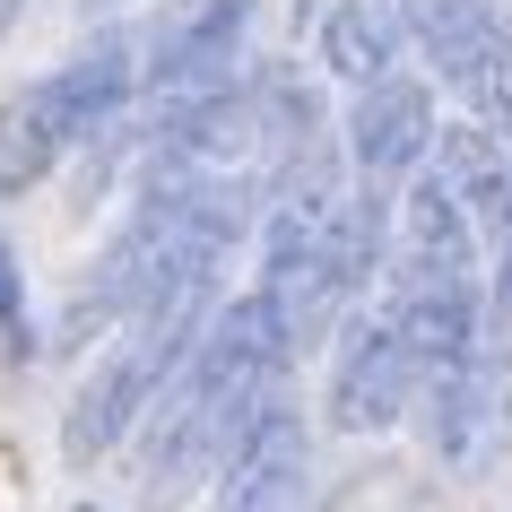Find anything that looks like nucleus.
Here are the masks:
<instances>
[{
  "label": "nucleus",
  "mask_w": 512,
  "mask_h": 512,
  "mask_svg": "<svg viewBox=\"0 0 512 512\" xmlns=\"http://www.w3.org/2000/svg\"><path fill=\"white\" fill-rule=\"evenodd\" d=\"M408 35L426 44V61L469 96V105H512V27L486 0H417Z\"/></svg>",
  "instance_id": "1"
},
{
  "label": "nucleus",
  "mask_w": 512,
  "mask_h": 512,
  "mask_svg": "<svg viewBox=\"0 0 512 512\" xmlns=\"http://www.w3.org/2000/svg\"><path fill=\"white\" fill-rule=\"evenodd\" d=\"M243 35H252V0H191L183 18L157 35L148 87H157L165 105H183V96H217L226 70L243 61Z\"/></svg>",
  "instance_id": "2"
},
{
  "label": "nucleus",
  "mask_w": 512,
  "mask_h": 512,
  "mask_svg": "<svg viewBox=\"0 0 512 512\" xmlns=\"http://www.w3.org/2000/svg\"><path fill=\"white\" fill-rule=\"evenodd\" d=\"M504 434H512V382L495 356H469L460 374H434V408H426V443L452 469H486V460L504 452Z\"/></svg>",
  "instance_id": "3"
},
{
  "label": "nucleus",
  "mask_w": 512,
  "mask_h": 512,
  "mask_svg": "<svg viewBox=\"0 0 512 512\" xmlns=\"http://www.w3.org/2000/svg\"><path fill=\"white\" fill-rule=\"evenodd\" d=\"M408 382H417V365H408L400 330H391V322H356L348 339H339V365H330V417H339L348 434L400 426Z\"/></svg>",
  "instance_id": "4"
},
{
  "label": "nucleus",
  "mask_w": 512,
  "mask_h": 512,
  "mask_svg": "<svg viewBox=\"0 0 512 512\" xmlns=\"http://www.w3.org/2000/svg\"><path fill=\"white\" fill-rule=\"evenodd\" d=\"M304 478H313V443H304V426L287 408H270L243 434V452L226 460L217 512H304Z\"/></svg>",
  "instance_id": "5"
},
{
  "label": "nucleus",
  "mask_w": 512,
  "mask_h": 512,
  "mask_svg": "<svg viewBox=\"0 0 512 512\" xmlns=\"http://www.w3.org/2000/svg\"><path fill=\"white\" fill-rule=\"evenodd\" d=\"M434 148V96L417 79H374L348 113V157L365 174H408Z\"/></svg>",
  "instance_id": "6"
},
{
  "label": "nucleus",
  "mask_w": 512,
  "mask_h": 512,
  "mask_svg": "<svg viewBox=\"0 0 512 512\" xmlns=\"http://www.w3.org/2000/svg\"><path fill=\"white\" fill-rule=\"evenodd\" d=\"M391 330H400L408 365H417L426 382L434 374H460V365L478 356V287H426V278H408Z\"/></svg>",
  "instance_id": "7"
},
{
  "label": "nucleus",
  "mask_w": 512,
  "mask_h": 512,
  "mask_svg": "<svg viewBox=\"0 0 512 512\" xmlns=\"http://www.w3.org/2000/svg\"><path fill=\"white\" fill-rule=\"evenodd\" d=\"M148 400H157V374L139 365V348H113L105 365L87 374V391L70 400V417H61V452L70 460L113 452V443L131 434V417H148Z\"/></svg>",
  "instance_id": "8"
},
{
  "label": "nucleus",
  "mask_w": 512,
  "mask_h": 512,
  "mask_svg": "<svg viewBox=\"0 0 512 512\" xmlns=\"http://www.w3.org/2000/svg\"><path fill=\"white\" fill-rule=\"evenodd\" d=\"M400 270L426 278V287H469V270H478V235H469V217H460L452 183L443 174H426V183L408 191V217H400Z\"/></svg>",
  "instance_id": "9"
},
{
  "label": "nucleus",
  "mask_w": 512,
  "mask_h": 512,
  "mask_svg": "<svg viewBox=\"0 0 512 512\" xmlns=\"http://www.w3.org/2000/svg\"><path fill=\"white\" fill-rule=\"evenodd\" d=\"M53 87V105H61V139L79 148V139H105L113 122H122V96H131V35L105 27V35H87V53L61 70Z\"/></svg>",
  "instance_id": "10"
},
{
  "label": "nucleus",
  "mask_w": 512,
  "mask_h": 512,
  "mask_svg": "<svg viewBox=\"0 0 512 512\" xmlns=\"http://www.w3.org/2000/svg\"><path fill=\"white\" fill-rule=\"evenodd\" d=\"M400 44H408V0H339L322 18V61L339 79H356V87L391 79Z\"/></svg>",
  "instance_id": "11"
},
{
  "label": "nucleus",
  "mask_w": 512,
  "mask_h": 512,
  "mask_svg": "<svg viewBox=\"0 0 512 512\" xmlns=\"http://www.w3.org/2000/svg\"><path fill=\"white\" fill-rule=\"evenodd\" d=\"M70 139H61V105H53V87H27L18 105L0 113V200L9 191H27L44 165L61 157Z\"/></svg>",
  "instance_id": "12"
},
{
  "label": "nucleus",
  "mask_w": 512,
  "mask_h": 512,
  "mask_svg": "<svg viewBox=\"0 0 512 512\" xmlns=\"http://www.w3.org/2000/svg\"><path fill=\"white\" fill-rule=\"evenodd\" d=\"M18 304H27V287H18V252L0 243V322L18 330Z\"/></svg>",
  "instance_id": "13"
},
{
  "label": "nucleus",
  "mask_w": 512,
  "mask_h": 512,
  "mask_svg": "<svg viewBox=\"0 0 512 512\" xmlns=\"http://www.w3.org/2000/svg\"><path fill=\"white\" fill-rule=\"evenodd\" d=\"M486 252H495V296L512 304V217L495 226V235H486Z\"/></svg>",
  "instance_id": "14"
},
{
  "label": "nucleus",
  "mask_w": 512,
  "mask_h": 512,
  "mask_svg": "<svg viewBox=\"0 0 512 512\" xmlns=\"http://www.w3.org/2000/svg\"><path fill=\"white\" fill-rule=\"evenodd\" d=\"M87 9H96V18H105V9H131V0H79V18H87Z\"/></svg>",
  "instance_id": "15"
},
{
  "label": "nucleus",
  "mask_w": 512,
  "mask_h": 512,
  "mask_svg": "<svg viewBox=\"0 0 512 512\" xmlns=\"http://www.w3.org/2000/svg\"><path fill=\"white\" fill-rule=\"evenodd\" d=\"M18 9H27V0H0V27H9V18H18Z\"/></svg>",
  "instance_id": "16"
},
{
  "label": "nucleus",
  "mask_w": 512,
  "mask_h": 512,
  "mask_svg": "<svg viewBox=\"0 0 512 512\" xmlns=\"http://www.w3.org/2000/svg\"><path fill=\"white\" fill-rule=\"evenodd\" d=\"M79 512H87V504H79Z\"/></svg>",
  "instance_id": "17"
}]
</instances>
